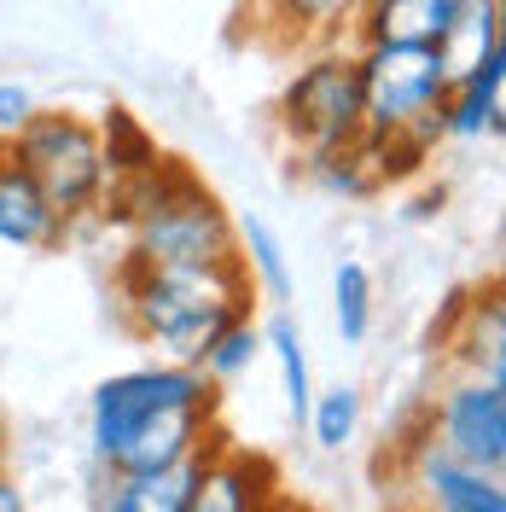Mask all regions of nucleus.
<instances>
[{
	"label": "nucleus",
	"mask_w": 506,
	"mask_h": 512,
	"mask_svg": "<svg viewBox=\"0 0 506 512\" xmlns=\"http://www.w3.org/2000/svg\"><path fill=\"white\" fill-rule=\"evenodd\" d=\"M88 437H94V460L105 466V478L181 466L222 437L216 431V384L181 361L111 373L94 390Z\"/></svg>",
	"instance_id": "f257e3e1"
},
{
	"label": "nucleus",
	"mask_w": 506,
	"mask_h": 512,
	"mask_svg": "<svg viewBox=\"0 0 506 512\" xmlns=\"http://www.w3.org/2000/svg\"><path fill=\"white\" fill-rule=\"evenodd\" d=\"M117 286H123V315L134 338L152 344L158 361H181V367H198L210 338L227 320L251 315L256 303V286L239 256L210 262V268H146V262L123 256Z\"/></svg>",
	"instance_id": "f03ea898"
},
{
	"label": "nucleus",
	"mask_w": 506,
	"mask_h": 512,
	"mask_svg": "<svg viewBox=\"0 0 506 512\" xmlns=\"http://www.w3.org/2000/svg\"><path fill=\"white\" fill-rule=\"evenodd\" d=\"M361 70V111L367 134L379 140H419L437 146L443 140V99H448V70L437 47L419 41H361L355 47Z\"/></svg>",
	"instance_id": "7ed1b4c3"
},
{
	"label": "nucleus",
	"mask_w": 506,
	"mask_h": 512,
	"mask_svg": "<svg viewBox=\"0 0 506 512\" xmlns=\"http://www.w3.org/2000/svg\"><path fill=\"white\" fill-rule=\"evenodd\" d=\"M6 146H12V158L24 163V175L41 187V198L53 204V216L64 227L99 216L105 187H111V169H105V152H99V128L88 117H76V111H41L35 105V117Z\"/></svg>",
	"instance_id": "20e7f679"
},
{
	"label": "nucleus",
	"mask_w": 506,
	"mask_h": 512,
	"mask_svg": "<svg viewBox=\"0 0 506 512\" xmlns=\"http://www.w3.org/2000/svg\"><path fill=\"white\" fill-rule=\"evenodd\" d=\"M280 134L297 152V163L315 152H338L349 140L367 134V111H361V70H355V47H315L309 59L285 76L280 88Z\"/></svg>",
	"instance_id": "39448f33"
},
{
	"label": "nucleus",
	"mask_w": 506,
	"mask_h": 512,
	"mask_svg": "<svg viewBox=\"0 0 506 512\" xmlns=\"http://www.w3.org/2000/svg\"><path fill=\"white\" fill-rule=\"evenodd\" d=\"M431 443L466 466L506 472V384L466 373L454 390H443L431 402Z\"/></svg>",
	"instance_id": "423d86ee"
},
{
	"label": "nucleus",
	"mask_w": 506,
	"mask_h": 512,
	"mask_svg": "<svg viewBox=\"0 0 506 512\" xmlns=\"http://www.w3.org/2000/svg\"><path fill=\"white\" fill-rule=\"evenodd\" d=\"M408 478L413 489H425V501L437 512H506V483L501 472H483L443 454L437 443L408 448Z\"/></svg>",
	"instance_id": "0eeeda50"
},
{
	"label": "nucleus",
	"mask_w": 506,
	"mask_h": 512,
	"mask_svg": "<svg viewBox=\"0 0 506 512\" xmlns=\"http://www.w3.org/2000/svg\"><path fill=\"white\" fill-rule=\"evenodd\" d=\"M280 489V472L245 454V448H227V437L204 448V483H198V512H256L268 507V495Z\"/></svg>",
	"instance_id": "6e6552de"
},
{
	"label": "nucleus",
	"mask_w": 506,
	"mask_h": 512,
	"mask_svg": "<svg viewBox=\"0 0 506 512\" xmlns=\"http://www.w3.org/2000/svg\"><path fill=\"white\" fill-rule=\"evenodd\" d=\"M506 128V47L448 82L443 99V140H495Z\"/></svg>",
	"instance_id": "1a4fd4ad"
},
{
	"label": "nucleus",
	"mask_w": 506,
	"mask_h": 512,
	"mask_svg": "<svg viewBox=\"0 0 506 512\" xmlns=\"http://www.w3.org/2000/svg\"><path fill=\"white\" fill-rule=\"evenodd\" d=\"M70 227L53 216V204L41 198L30 175H24V163L12 158V146L0 140V245H12V251H53Z\"/></svg>",
	"instance_id": "9d476101"
},
{
	"label": "nucleus",
	"mask_w": 506,
	"mask_h": 512,
	"mask_svg": "<svg viewBox=\"0 0 506 512\" xmlns=\"http://www.w3.org/2000/svg\"><path fill=\"white\" fill-rule=\"evenodd\" d=\"M448 350H454V361H460L472 379L506 384V303H501V286L472 291V297L454 309Z\"/></svg>",
	"instance_id": "9b49d317"
},
{
	"label": "nucleus",
	"mask_w": 506,
	"mask_h": 512,
	"mask_svg": "<svg viewBox=\"0 0 506 512\" xmlns=\"http://www.w3.org/2000/svg\"><path fill=\"white\" fill-rule=\"evenodd\" d=\"M198 483H204V454H192L181 466H158V472L111 478L99 507L105 512H198Z\"/></svg>",
	"instance_id": "f8f14e48"
},
{
	"label": "nucleus",
	"mask_w": 506,
	"mask_h": 512,
	"mask_svg": "<svg viewBox=\"0 0 506 512\" xmlns=\"http://www.w3.org/2000/svg\"><path fill=\"white\" fill-rule=\"evenodd\" d=\"M466 0H361L355 12V47L361 41H419V47H437V35L448 30V18L460 12Z\"/></svg>",
	"instance_id": "ddd939ff"
},
{
	"label": "nucleus",
	"mask_w": 506,
	"mask_h": 512,
	"mask_svg": "<svg viewBox=\"0 0 506 512\" xmlns=\"http://www.w3.org/2000/svg\"><path fill=\"white\" fill-rule=\"evenodd\" d=\"M495 47H506L501 0H466V6L448 18V30L437 35V59H443L448 82H460L466 70H477Z\"/></svg>",
	"instance_id": "4468645a"
},
{
	"label": "nucleus",
	"mask_w": 506,
	"mask_h": 512,
	"mask_svg": "<svg viewBox=\"0 0 506 512\" xmlns=\"http://www.w3.org/2000/svg\"><path fill=\"white\" fill-rule=\"evenodd\" d=\"M262 24L280 41H303V47H332L338 35H349L361 0H256Z\"/></svg>",
	"instance_id": "2eb2a0df"
},
{
	"label": "nucleus",
	"mask_w": 506,
	"mask_h": 512,
	"mask_svg": "<svg viewBox=\"0 0 506 512\" xmlns=\"http://www.w3.org/2000/svg\"><path fill=\"white\" fill-rule=\"evenodd\" d=\"M303 175L315 181L320 192H332V198H373L384 192V158H379V140L373 134H361V140H349L338 152H315V158H303Z\"/></svg>",
	"instance_id": "dca6fc26"
},
{
	"label": "nucleus",
	"mask_w": 506,
	"mask_h": 512,
	"mask_svg": "<svg viewBox=\"0 0 506 512\" xmlns=\"http://www.w3.org/2000/svg\"><path fill=\"white\" fill-rule=\"evenodd\" d=\"M94 128H99V152H105V169H111V181L146 175V169L163 158V152H158V134L140 123L128 105H105Z\"/></svg>",
	"instance_id": "f3484780"
},
{
	"label": "nucleus",
	"mask_w": 506,
	"mask_h": 512,
	"mask_svg": "<svg viewBox=\"0 0 506 512\" xmlns=\"http://www.w3.org/2000/svg\"><path fill=\"white\" fill-rule=\"evenodd\" d=\"M239 227V262H245V274H251V286L268 297V303H285L291 297V268H285V245L274 239V227L268 222H233Z\"/></svg>",
	"instance_id": "a211bd4d"
},
{
	"label": "nucleus",
	"mask_w": 506,
	"mask_h": 512,
	"mask_svg": "<svg viewBox=\"0 0 506 512\" xmlns=\"http://www.w3.org/2000/svg\"><path fill=\"white\" fill-rule=\"evenodd\" d=\"M262 350L280 361V379H285V408L291 419L309 414V402H315V384H309V355H303V332H297V320L291 315H274L262 326Z\"/></svg>",
	"instance_id": "6ab92c4d"
},
{
	"label": "nucleus",
	"mask_w": 506,
	"mask_h": 512,
	"mask_svg": "<svg viewBox=\"0 0 506 512\" xmlns=\"http://www.w3.org/2000/svg\"><path fill=\"white\" fill-rule=\"evenodd\" d=\"M256 355H262V326H256L251 315H239V320H227L222 332L210 338V350L198 355V373L222 390V384H233L239 373H251Z\"/></svg>",
	"instance_id": "aec40b11"
},
{
	"label": "nucleus",
	"mask_w": 506,
	"mask_h": 512,
	"mask_svg": "<svg viewBox=\"0 0 506 512\" xmlns=\"http://www.w3.org/2000/svg\"><path fill=\"white\" fill-rule=\"evenodd\" d=\"M303 425H309L315 448L338 454L344 443H355V425H361V390H349V384L320 390L315 402H309V414H303Z\"/></svg>",
	"instance_id": "412c9836"
},
{
	"label": "nucleus",
	"mask_w": 506,
	"mask_h": 512,
	"mask_svg": "<svg viewBox=\"0 0 506 512\" xmlns=\"http://www.w3.org/2000/svg\"><path fill=\"white\" fill-rule=\"evenodd\" d=\"M332 315H338L344 344H361L373 332V274L361 262H338V274H332Z\"/></svg>",
	"instance_id": "4be33fe9"
},
{
	"label": "nucleus",
	"mask_w": 506,
	"mask_h": 512,
	"mask_svg": "<svg viewBox=\"0 0 506 512\" xmlns=\"http://www.w3.org/2000/svg\"><path fill=\"white\" fill-rule=\"evenodd\" d=\"M35 117V94L24 82H0V140H12Z\"/></svg>",
	"instance_id": "5701e85b"
},
{
	"label": "nucleus",
	"mask_w": 506,
	"mask_h": 512,
	"mask_svg": "<svg viewBox=\"0 0 506 512\" xmlns=\"http://www.w3.org/2000/svg\"><path fill=\"white\" fill-rule=\"evenodd\" d=\"M24 507H30V501H24V489L0 472V512H24Z\"/></svg>",
	"instance_id": "b1692460"
},
{
	"label": "nucleus",
	"mask_w": 506,
	"mask_h": 512,
	"mask_svg": "<svg viewBox=\"0 0 506 512\" xmlns=\"http://www.w3.org/2000/svg\"><path fill=\"white\" fill-rule=\"evenodd\" d=\"M0 448H6V414H0Z\"/></svg>",
	"instance_id": "393cba45"
}]
</instances>
